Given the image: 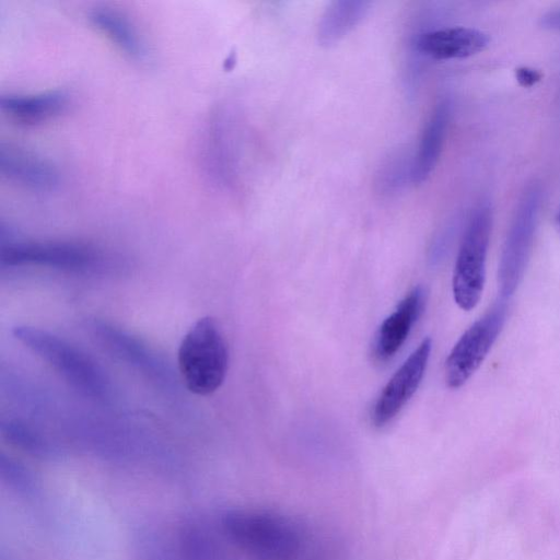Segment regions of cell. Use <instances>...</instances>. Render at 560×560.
Masks as SVG:
<instances>
[{
  "label": "cell",
  "instance_id": "obj_6",
  "mask_svg": "<svg viewBox=\"0 0 560 560\" xmlns=\"http://www.w3.org/2000/svg\"><path fill=\"white\" fill-rule=\"evenodd\" d=\"M506 313V300L501 298L462 335L445 362L450 388H459L479 369L505 324Z\"/></svg>",
  "mask_w": 560,
  "mask_h": 560
},
{
  "label": "cell",
  "instance_id": "obj_2",
  "mask_svg": "<svg viewBox=\"0 0 560 560\" xmlns=\"http://www.w3.org/2000/svg\"><path fill=\"white\" fill-rule=\"evenodd\" d=\"M14 338L49 364L73 388L94 399H105L110 384L104 370L90 355L65 339L37 327L15 326Z\"/></svg>",
  "mask_w": 560,
  "mask_h": 560
},
{
  "label": "cell",
  "instance_id": "obj_4",
  "mask_svg": "<svg viewBox=\"0 0 560 560\" xmlns=\"http://www.w3.org/2000/svg\"><path fill=\"white\" fill-rule=\"evenodd\" d=\"M492 226L489 202L478 205L465 229L457 254L452 289L456 304L464 311L479 302L486 281V260Z\"/></svg>",
  "mask_w": 560,
  "mask_h": 560
},
{
  "label": "cell",
  "instance_id": "obj_1",
  "mask_svg": "<svg viewBox=\"0 0 560 560\" xmlns=\"http://www.w3.org/2000/svg\"><path fill=\"white\" fill-rule=\"evenodd\" d=\"M222 524L229 538L258 560H300L306 552L304 529L287 516L233 510L223 516Z\"/></svg>",
  "mask_w": 560,
  "mask_h": 560
},
{
  "label": "cell",
  "instance_id": "obj_8",
  "mask_svg": "<svg viewBox=\"0 0 560 560\" xmlns=\"http://www.w3.org/2000/svg\"><path fill=\"white\" fill-rule=\"evenodd\" d=\"M431 349V339H423L384 386L371 413L375 427L390 422L413 396L423 378Z\"/></svg>",
  "mask_w": 560,
  "mask_h": 560
},
{
  "label": "cell",
  "instance_id": "obj_3",
  "mask_svg": "<svg viewBox=\"0 0 560 560\" xmlns=\"http://www.w3.org/2000/svg\"><path fill=\"white\" fill-rule=\"evenodd\" d=\"M177 366L186 388L196 395L212 394L222 385L229 350L214 318H199L186 332L178 348Z\"/></svg>",
  "mask_w": 560,
  "mask_h": 560
},
{
  "label": "cell",
  "instance_id": "obj_17",
  "mask_svg": "<svg viewBox=\"0 0 560 560\" xmlns=\"http://www.w3.org/2000/svg\"><path fill=\"white\" fill-rule=\"evenodd\" d=\"M1 432L8 441L28 452L44 453L48 450L45 439L32 427L20 420L3 421Z\"/></svg>",
  "mask_w": 560,
  "mask_h": 560
},
{
  "label": "cell",
  "instance_id": "obj_20",
  "mask_svg": "<svg viewBox=\"0 0 560 560\" xmlns=\"http://www.w3.org/2000/svg\"><path fill=\"white\" fill-rule=\"evenodd\" d=\"M540 25L544 28L560 31V8L545 13L540 18Z\"/></svg>",
  "mask_w": 560,
  "mask_h": 560
},
{
  "label": "cell",
  "instance_id": "obj_19",
  "mask_svg": "<svg viewBox=\"0 0 560 560\" xmlns=\"http://www.w3.org/2000/svg\"><path fill=\"white\" fill-rule=\"evenodd\" d=\"M542 74L539 70L529 67H520L515 70L517 82L524 88H530L540 81Z\"/></svg>",
  "mask_w": 560,
  "mask_h": 560
},
{
  "label": "cell",
  "instance_id": "obj_13",
  "mask_svg": "<svg viewBox=\"0 0 560 560\" xmlns=\"http://www.w3.org/2000/svg\"><path fill=\"white\" fill-rule=\"evenodd\" d=\"M68 101V94L61 90L31 94L8 93L0 96V108L13 121L35 125L60 114Z\"/></svg>",
  "mask_w": 560,
  "mask_h": 560
},
{
  "label": "cell",
  "instance_id": "obj_5",
  "mask_svg": "<svg viewBox=\"0 0 560 560\" xmlns=\"http://www.w3.org/2000/svg\"><path fill=\"white\" fill-rule=\"evenodd\" d=\"M540 199V187L532 185L521 197L515 210L499 265L502 299L508 300L522 281L533 246Z\"/></svg>",
  "mask_w": 560,
  "mask_h": 560
},
{
  "label": "cell",
  "instance_id": "obj_10",
  "mask_svg": "<svg viewBox=\"0 0 560 560\" xmlns=\"http://www.w3.org/2000/svg\"><path fill=\"white\" fill-rule=\"evenodd\" d=\"M427 293L423 287H415L384 319L377 329L372 355L378 363L390 360L406 341L412 326L423 312Z\"/></svg>",
  "mask_w": 560,
  "mask_h": 560
},
{
  "label": "cell",
  "instance_id": "obj_12",
  "mask_svg": "<svg viewBox=\"0 0 560 560\" xmlns=\"http://www.w3.org/2000/svg\"><path fill=\"white\" fill-rule=\"evenodd\" d=\"M490 37L482 31L451 26L422 33L416 42L417 49L435 60L467 58L482 51Z\"/></svg>",
  "mask_w": 560,
  "mask_h": 560
},
{
  "label": "cell",
  "instance_id": "obj_15",
  "mask_svg": "<svg viewBox=\"0 0 560 560\" xmlns=\"http://www.w3.org/2000/svg\"><path fill=\"white\" fill-rule=\"evenodd\" d=\"M451 119V103L440 101L422 131L418 150L412 159V182L421 184L434 171L443 149Z\"/></svg>",
  "mask_w": 560,
  "mask_h": 560
},
{
  "label": "cell",
  "instance_id": "obj_21",
  "mask_svg": "<svg viewBox=\"0 0 560 560\" xmlns=\"http://www.w3.org/2000/svg\"><path fill=\"white\" fill-rule=\"evenodd\" d=\"M556 222H557V225H558V226H559V229H560V210H559V212L557 213Z\"/></svg>",
  "mask_w": 560,
  "mask_h": 560
},
{
  "label": "cell",
  "instance_id": "obj_7",
  "mask_svg": "<svg viewBox=\"0 0 560 560\" xmlns=\"http://www.w3.org/2000/svg\"><path fill=\"white\" fill-rule=\"evenodd\" d=\"M97 252L82 243L66 241H9L2 243V267L36 266L80 271L93 268Z\"/></svg>",
  "mask_w": 560,
  "mask_h": 560
},
{
  "label": "cell",
  "instance_id": "obj_16",
  "mask_svg": "<svg viewBox=\"0 0 560 560\" xmlns=\"http://www.w3.org/2000/svg\"><path fill=\"white\" fill-rule=\"evenodd\" d=\"M366 1H335L323 13L317 28L318 42L331 46L342 39L366 15Z\"/></svg>",
  "mask_w": 560,
  "mask_h": 560
},
{
  "label": "cell",
  "instance_id": "obj_14",
  "mask_svg": "<svg viewBox=\"0 0 560 560\" xmlns=\"http://www.w3.org/2000/svg\"><path fill=\"white\" fill-rule=\"evenodd\" d=\"M92 25L128 57L142 61L148 47L133 22L121 11L110 7H96L89 13Z\"/></svg>",
  "mask_w": 560,
  "mask_h": 560
},
{
  "label": "cell",
  "instance_id": "obj_18",
  "mask_svg": "<svg viewBox=\"0 0 560 560\" xmlns=\"http://www.w3.org/2000/svg\"><path fill=\"white\" fill-rule=\"evenodd\" d=\"M406 166L407 165L404 160L394 159V161L389 162L381 175V178H384V183L382 185H385L387 188L388 186L389 188H396L402 184V179L407 173L411 176V173L406 171Z\"/></svg>",
  "mask_w": 560,
  "mask_h": 560
},
{
  "label": "cell",
  "instance_id": "obj_11",
  "mask_svg": "<svg viewBox=\"0 0 560 560\" xmlns=\"http://www.w3.org/2000/svg\"><path fill=\"white\" fill-rule=\"evenodd\" d=\"M0 172L10 182L36 191H49L59 183V173L50 161L12 144L0 147Z\"/></svg>",
  "mask_w": 560,
  "mask_h": 560
},
{
  "label": "cell",
  "instance_id": "obj_9",
  "mask_svg": "<svg viewBox=\"0 0 560 560\" xmlns=\"http://www.w3.org/2000/svg\"><path fill=\"white\" fill-rule=\"evenodd\" d=\"M97 341L117 359L141 371L148 377L170 384L172 373L165 361L142 340L106 322L91 325Z\"/></svg>",
  "mask_w": 560,
  "mask_h": 560
}]
</instances>
